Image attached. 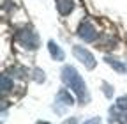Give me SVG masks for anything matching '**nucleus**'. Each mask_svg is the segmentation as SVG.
Wrapping results in <instances>:
<instances>
[{"mask_svg":"<svg viewBox=\"0 0 127 124\" xmlns=\"http://www.w3.org/2000/svg\"><path fill=\"white\" fill-rule=\"evenodd\" d=\"M62 82L65 83V87L72 89L74 94L78 96L79 103L85 105L88 103V92H87V85L83 82V78L78 74V71L72 66H64L62 67Z\"/></svg>","mask_w":127,"mask_h":124,"instance_id":"1","label":"nucleus"},{"mask_svg":"<svg viewBox=\"0 0 127 124\" xmlns=\"http://www.w3.org/2000/svg\"><path fill=\"white\" fill-rule=\"evenodd\" d=\"M16 41L27 50H37L39 48V36L30 28H21L16 34Z\"/></svg>","mask_w":127,"mask_h":124,"instance_id":"2","label":"nucleus"},{"mask_svg":"<svg viewBox=\"0 0 127 124\" xmlns=\"http://www.w3.org/2000/svg\"><path fill=\"white\" fill-rule=\"evenodd\" d=\"M72 53L76 55V59L81 60V64H83L87 69H94L95 64H97L95 59H94V55H92L88 50H85L83 46H74V48H72Z\"/></svg>","mask_w":127,"mask_h":124,"instance_id":"3","label":"nucleus"},{"mask_svg":"<svg viewBox=\"0 0 127 124\" xmlns=\"http://www.w3.org/2000/svg\"><path fill=\"white\" fill-rule=\"evenodd\" d=\"M78 36L81 37L83 41H87V43H94L99 34H97V28L94 27V23L83 21L81 25H79V28H78Z\"/></svg>","mask_w":127,"mask_h":124,"instance_id":"4","label":"nucleus"},{"mask_svg":"<svg viewBox=\"0 0 127 124\" xmlns=\"http://www.w3.org/2000/svg\"><path fill=\"white\" fill-rule=\"evenodd\" d=\"M74 0H57V9L62 16H67V14L74 9Z\"/></svg>","mask_w":127,"mask_h":124,"instance_id":"5","label":"nucleus"},{"mask_svg":"<svg viewBox=\"0 0 127 124\" xmlns=\"http://www.w3.org/2000/svg\"><path fill=\"white\" fill-rule=\"evenodd\" d=\"M55 103H60V105H65V106H72L74 105V98L69 94V92L65 90V89H62L58 94H57V99H55Z\"/></svg>","mask_w":127,"mask_h":124,"instance_id":"6","label":"nucleus"},{"mask_svg":"<svg viewBox=\"0 0 127 124\" xmlns=\"http://www.w3.org/2000/svg\"><path fill=\"white\" fill-rule=\"evenodd\" d=\"M48 50H50V53H51V57H53L55 60H64V57H65L64 50L60 48L55 41H50V43H48Z\"/></svg>","mask_w":127,"mask_h":124,"instance_id":"7","label":"nucleus"},{"mask_svg":"<svg viewBox=\"0 0 127 124\" xmlns=\"http://www.w3.org/2000/svg\"><path fill=\"white\" fill-rule=\"evenodd\" d=\"M104 60H106V64H109L117 73H127V64H125V62L117 60V59H113V57H106Z\"/></svg>","mask_w":127,"mask_h":124,"instance_id":"8","label":"nucleus"},{"mask_svg":"<svg viewBox=\"0 0 127 124\" xmlns=\"http://www.w3.org/2000/svg\"><path fill=\"white\" fill-rule=\"evenodd\" d=\"M0 87H2V92H4V94H5L7 90L12 89V80H11V76H9L7 73H4L2 78H0Z\"/></svg>","mask_w":127,"mask_h":124,"instance_id":"9","label":"nucleus"},{"mask_svg":"<svg viewBox=\"0 0 127 124\" xmlns=\"http://www.w3.org/2000/svg\"><path fill=\"white\" fill-rule=\"evenodd\" d=\"M111 114H113V121H117V122H122V124H125L127 122V114H118L115 108L111 110Z\"/></svg>","mask_w":127,"mask_h":124,"instance_id":"10","label":"nucleus"},{"mask_svg":"<svg viewBox=\"0 0 127 124\" xmlns=\"http://www.w3.org/2000/svg\"><path fill=\"white\" fill-rule=\"evenodd\" d=\"M34 80H35L37 83H42V82L46 80V76H44L42 69H34Z\"/></svg>","mask_w":127,"mask_h":124,"instance_id":"11","label":"nucleus"},{"mask_svg":"<svg viewBox=\"0 0 127 124\" xmlns=\"http://www.w3.org/2000/svg\"><path fill=\"white\" fill-rule=\"evenodd\" d=\"M117 108L118 110H127V96H120L117 99Z\"/></svg>","mask_w":127,"mask_h":124,"instance_id":"12","label":"nucleus"},{"mask_svg":"<svg viewBox=\"0 0 127 124\" xmlns=\"http://www.w3.org/2000/svg\"><path fill=\"white\" fill-rule=\"evenodd\" d=\"M102 90H104V94H106L108 98H111V96H113V89H111V85L102 83Z\"/></svg>","mask_w":127,"mask_h":124,"instance_id":"13","label":"nucleus"},{"mask_svg":"<svg viewBox=\"0 0 127 124\" xmlns=\"http://www.w3.org/2000/svg\"><path fill=\"white\" fill-rule=\"evenodd\" d=\"M83 124H101V119H99V117H94V119H88V121L83 122Z\"/></svg>","mask_w":127,"mask_h":124,"instance_id":"14","label":"nucleus"},{"mask_svg":"<svg viewBox=\"0 0 127 124\" xmlns=\"http://www.w3.org/2000/svg\"><path fill=\"white\" fill-rule=\"evenodd\" d=\"M64 124H78V119L76 117H69V119L64 121Z\"/></svg>","mask_w":127,"mask_h":124,"instance_id":"15","label":"nucleus"},{"mask_svg":"<svg viewBox=\"0 0 127 124\" xmlns=\"http://www.w3.org/2000/svg\"><path fill=\"white\" fill-rule=\"evenodd\" d=\"M35 124H50V122H44V121H37Z\"/></svg>","mask_w":127,"mask_h":124,"instance_id":"16","label":"nucleus"}]
</instances>
